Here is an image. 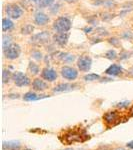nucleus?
Instances as JSON below:
<instances>
[{
    "label": "nucleus",
    "mask_w": 133,
    "mask_h": 150,
    "mask_svg": "<svg viewBox=\"0 0 133 150\" xmlns=\"http://www.w3.org/2000/svg\"><path fill=\"white\" fill-rule=\"evenodd\" d=\"M12 44V37L10 35H3V41H2V45H3V50L6 49L8 46Z\"/></svg>",
    "instance_id": "nucleus-21"
},
{
    "label": "nucleus",
    "mask_w": 133,
    "mask_h": 150,
    "mask_svg": "<svg viewBox=\"0 0 133 150\" xmlns=\"http://www.w3.org/2000/svg\"><path fill=\"white\" fill-rule=\"evenodd\" d=\"M30 1H33V2H38V1H40V0H30Z\"/></svg>",
    "instance_id": "nucleus-33"
},
{
    "label": "nucleus",
    "mask_w": 133,
    "mask_h": 150,
    "mask_svg": "<svg viewBox=\"0 0 133 150\" xmlns=\"http://www.w3.org/2000/svg\"><path fill=\"white\" fill-rule=\"evenodd\" d=\"M64 150H73L72 148H66V149H64Z\"/></svg>",
    "instance_id": "nucleus-34"
},
{
    "label": "nucleus",
    "mask_w": 133,
    "mask_h": 150,
    "mask_svg": "<svg viewBox=\"0 0 133 150\" xmlns=\"http://www.w3.org/2000/svg\"><path fill=\"white\" fill-rule=\"evenodd\" d=\"M49 20H50L49 16H48L47 14L43 13V12H37V13L35 14V16H34L35 23L37 24V25H39V26L46 25V24L49 22Z\"/></svg>",
    "instance_id": "nucleus-13"
},
{
    "label": "nucleus",
    "mask_w": 133,
    "mask_h": 150,
    "mask_svg": "<svg viewBox=\"0 0 133 150\" xmlns=\"http://www.w3.org/2000/svg\"><path fill=\"white\" fill-rule=\"evenodd\" d=\"M104 121L107 123V125H115L120 121V114L118 111H108L103 116Z\"/></svg>",
    "instance_id": "nucleus-6"
},
{
    "label": "nucleus",
    "mask_w": 133,
    "mask_h": 150,
    "mask_svg": "<svg viewBox=\"0 0 133 150\" xmlns=\"http://www.w3.org/2000/svg\"><path fill=\"white\" fill-rule=\"evenodd\" d=\"M106 58H108V59H115L116 57H117V54H116L115 50H109L107 53H106Z\"/></svg>",
    "instance_id": "nucleus-26"
},
{
    "label": "nucleus",
    "mask_w": 133,
    "mask_h": 150,
    "mask_svg": "<svg viewBox=\"0 0 133 150\" xmlns=\"http://www.w3.org/2000/svg\"><path fill=\"white\" fill-rule=\"evenodd\" d=\"M91 65H92V60L87 55H83V56L79 57L78 61H77V67L80 71L83 72L89 71L91 68Z\"/></svg>",
    "instance_id": "nucleus-5"
},
{
    "label": "nucleus",
    "mask_w": 133,
    "mask_h": 150,
    "mask_svg": "<svg viewBox=\"0 0 133 150\" xmlns=\"http://www.w3.org/2000/svg\"><path fill=\"white\" fill-rule=\"evenodd\" d=\"M69 38V33L68 32H64V33H56L53 36V41H54L56 44H58L59 46H64L66 45L67 41Z\"/></svg>",
    "instance_id": "nucleus-11"
},
{
    "label": "nucleus",
    "mask_w": 133,
    "mask_h": 150,
    "mask_svg": "<svg viewBox=\"0 0 133 150\" xmlns=\"http://www.w3.org/2000/svg\"><path fill=\"white\" fill-rule=\"evenodd\" d=\"M117 106L119 108H127L129 106V102L128 101H124V102H120L117 104Z\"/></svg>",
    "instance_id": "nucleus-28"
},
{
    "label": "nucleus",
    "mask_w": 133,
    "mask_h": 150,
    "mask_svg": "<svg viewBox=\"0 0 133 150\" xmlns=\"http://www.w3.org/2000/svg\"><path fill=\"white\" fill-rule=\"evenodd\" d=\"M3 150H21V143L16 140H10V141H4L2 143Z\"/></svg>",
    "instance_id": "nucleus-14"
},
{
    "label": "nucleus",
    "mask_w": 133,
    "mask_h": 150,
    "mask_svg": "<svg viewBox=\"0 0 133 150\" xmlns=\"http://www.w3.org/2000/svg\"><path fill=\"white\" fill-rule=\"evenodd\" d=\"M13 27H14V23L12 22L11 19L3 18V20H2V29H3V31H9Z\"/></svg>",
    "instance_id": "nucleus-18"
},
{
    "label": "nucleus",
    "mask_w": 133,
    "mask_h": 150,
    "mask_svg": "<svg viewBox=\"0 0 133 150\" xmlns=\"http://www.w3.org/2000/svg\"><path fill=\"white\" fill-rule=\"evenodd\" d=\"M71 28V21L67 17H59L53 23V29L58 33L68 32Z\"/></svg>",
    "instance_id": "nucleus-1"
},
{
    "label": "nucleus",
    "mask_w": 133,
    "mask_h": 150,
    "mask_svg": "<svg viewBox=\"0 0 133 150\" xmlns=\"http://www.w3.org/2000/svg\"><path fill=\"white\" fill-rule=\"evenodd\" d=\"M122 72V67L118 64H112L105 70V73L110 76H117Z\"/></svg>",
    "instance_id": "nucleus-16"
},
{
    "label": "nucleus",
    "mask_w": 133,
    "mask_h": 150,
    "mask_svg": "<svg viewBox=\"0 0 133 150\" xmlns=\"http://www.w3.org/2000/svg\"><path fill=\"white\" fill-rule=\"evenodd\" d=\"M4 51V55H5L6 58L10 60H14L16 58L19 57L21 53V48L18 44H15V43H12L10 46H8L6 49L3 50Z\"/></svg>",
    "instance_id": "nucleus-3"
},
{
    "label": "nucleus",
    "mask_w": 133,
    "mask_h": 150,
    "mask_svg": "<svg viewBox=\"0 0 133 150\" xmlns=\"http://www.w3.org/2000/svg\"><path fill=\"white\" fill-rule=\"evenodd\" d=\"M49 97L48 95H37L35 92H32V91H29V92L25 93L23 96V100L24 101H36V100H39V99L42 98H47Z\"/></svg>",
    "instance_id": "nucleus-17"
},
{
    "label": "nucleus",
    "mask_w": 133,
    "mask_h": 150,
    "mask_svg": "<svg viewBox=\"0 0 133 150\" xmlns=\"http://www.w3.org/2000/svg\"><path fill=\"white\" fill-rule=\"evenodd\" d=\"M84 80L85 81H95V80H99L100 79V76L96 73H89L84 76Z\"/></svg>",
    "instance_id": "nucleus-22"
},
{
    "label": "nucleus",
    "mask_w": 133,
    "mask_h": 150,
    "mask_svg": "<svg viewBox=\"0 0 133 150\" xmlns=\"http://www.w3.org/2000/svg\"><path fill=\"white\" fill-rule=\"evenodd\" d=\"M5 11H6V14H7V16H8V18H12V19L20 18L23 14L22 8L16 3L7 4Z\"/></svg>",
    "instance_id": "nucleus-2"
},
{
    "label": "nucleus",
    "mask_w": 133,
    "mask_h": 150,
    "mask_svg": "<svg viewBox=\"0 0 133 150\" xmlns=\"http://www.w3.org/2000/svg\"><path fill=\"white\" fill-rule=\"evenodd\" d=\"M75 87H77L76 84H71V83H61L58 84L57 86H55L53 88V92L54 93H61V92H67V91L73 90Z\"/></svg>",
    "instance_id": "nucleus-12"
},
{
    "label": "nucleus",
    "mask_w": 133,
    "mask_h": 150,
    "mask_svg": "<svg viewBox=\"0 0 133 150\" xmlns=\"http://www.w3.org/2000/svg\"><path fill=\"white\" fill-rule=\"evenodd\" d=\"M12 78V74L9 70L4 69L3 70V76H2V79H3V83H7L9 82V80Z\"/></svg>",
    "instance_id": "nucleus-23"
},
{
    "label": "nucleus",
    "mask_w": 133,
    "mask_h": 150,
    "mask_svg": "<svg viewBox=\"0 0 133 150\" xmlns=\"http://www.w3.org/2000/svg\"><path fill=\"white\" fill-rule=\"evenodd\" d=\"M53 3H54V0H40L39 6L48 7V6H51Z\"/></svg>",
    "instance_id": "nucleus-25"
},
{
    "label": "nucleus",
    "mask_w": 133,
    "mask_h": 150,
    "mask_svg": "<svg viewBox=\"0 0 133 150\" xmlns=\"http://www.w3.org/2000/svg\"><path fill=\"white\" fill-rule=\"evenodd\" d=\"M28 69H29V71H30L33 75H37L40 72L39 66H38V65L36 64V63H34V62H30V63H29Z\"/></svg>",
    "instance_id": "nucleus-20"
},
{
    "label": "nucleus",
    "mask_w": 133,
    "mask_h": 150,
    "mask_svg": "<svg viewBox=\"0 0 133 150\" xmlns=\"http://www.w3.org/2000/svg\"><path fill=\"white\" fill-rule=\"evenodd\" d=\"M50 35L47 31H42L40 33H37L34 36H32L31 38V42L34 43V44H44L49 41Z\"/></svg>",
    "instance_id": "nucleus-9"
},
{
    "label": "nucleus",
    "mask_w": 133,
    "mask_h": 150,
    "mask_svg": "<svg viewBox=\"0 0 133 150\" xmlns=\"http://www.w3.org/2000/svg\"><path fill=\"white\" fill-rule=\"evenodd\" d=\"M126 146H127L129 149H133V140H132V141H129V142H128V143L126 144Z\"/></svg>",
    "instance_id": "nucleus-29"
},
{
    "label": "nucleus",
    "mask_w": 133,
    "mask_h": 150,
    "mask_svg": "<svg viewBox=\"0 0 133 150\" xmlns=\"http://www.w3.org/2000/svg\"><path fill=\"white\" fill-rule=\"evenodd\" d=\"M60 73H61L62 77L67 79V80H75L77 77H78V72H77V70L70 66L62 67Z\"/></svg>",
    "instance_id": "nucleus-7"
},
{
    "label": "nucleus",
    "mask_w": 133,
    "mask_h": 150,
    "mask_svg": "<svg viewBox=\"0 0 133 150\" xmlns=\"http://www.w3.org/2000/svg\"><path fill=\"white\" fill-rule=\"evenodd\" d=\"M12 80H14V83L18 87L28 86L29 84H30V79H29V77L26 76L22 72H14V73L12 74Z\"/></svg>",
    "instance_id": "nucleus-4"
},
{
    "label": "nucleus",
    "mask_w": 133,
    "mask_h": 150,
    "mask_svg": "<svg viewBox=\"0 0 133 150\" xmlns=\"http://www.w3.org/2000/svg\"><path fill=\"white\" fill-rule=\"evenodd\" d=\"M33 26L30 25V24H27V25H25L24 27L21 29V33L22 34H30L31 32L33 31Z\"/></svg>",
    "instance_id": "nucleus-24"
},
{
    "label": "nucleus",
    "mask_w": 133,
    "mask_h": 150,
    "mask_svg": "<svg viewBox=\"0 0 133 150\" xmlns=\"http://www.w3.org/2000/svg\"><path fill=\"white\" fill-rule=\"evenodd\" d=\"M99 150H108L107 148H105V147H102V148H100Z\"/></svg>",
    "instance_id": "nucleus-32"
},
{
    "label": "nucleus",
    "mask_w": 133,
    "mask_h": 150,
    "mask_svg": "<svg viewBox=\"0 0 133 150\" xmlns=\"http://www.w3.org/2000/svg\"><path fill=\"white\" fill-rule=\"evenodd\" d=\"M31 55H32V57L34 58V59L38 60V61L42 59V53H41L40 51H33L32 53H31Z\"/></svg>",
    "instance_id": "nucleus-27"
},
{
    "label": "nucleus",
    "mask_w": 133,
    "mask_h": 150,
    "mask_svg": "<svg viewBox=\"0 0 133 150\" xmlns=\"http://www.w3.org/2000/svg\"><path fill=\"white\" fill-rule=\"evenodd\" d=\"M41 76L46 81L53 82L57 78V72L52 68H44L41 72Z\"/></svg>",
    "instance_id": "nucleus-10"
},
{
    "label": "nucleus",
    "mask_w": 133,
    "mask_h": 150,
    "mask_svg": "<svg viewBox=\"0 0 133 150\" xmlns=\"http://www.w3.org/2000/svg\"><path fill=\"white\" fill-rule=\"evenodd\" d=\"M60 54H61V56H59V58L62 60V61L66 62V63H70V62H72L74 59H75V56H74V55L68 54V53H60Z\"/></svg>",
    "instance_id": "nucleus-19"
},
{
    "label": "nucleus",
    "mask_w": 133,
    "mask_h": 150,
    "mask_svg": "<svg viewBox=\"0 0 133 150\" xmlns=\"http://www.w3.org/2000/svg\"><path fill=\"white\" fill-rule=\"evenodd\" d=\"M64 1L69 2V3H71V2H74V1H75V0H64Z\"/></svg>",
    "instance_id": "nucleus-30"
},
{
    "label": "nucleus",
    "mask_w": 133,
    "mask_h": 150,
    "mask_svg": "<svg viewBox=\"0 0 133 150\" xmlns=\"http://www.w3.org/2000/svg\"><path fill=\"white\" fill-rule=\"evenodd\" d=\"M82 141V134L78 131H69L64 135V142H66L67 144H71L74 142H79Z\"/></svg>",
    "instance_id": "nucleus-8"
},
{
    "label": "nucleus",
    "mask_w": 133,
    "mask_h": 150,
    "mask_svg": "<svg viewBox=\"0 0 133 150\" xmlns=\"http://www.w3.org/2000/svg\"><path fill=\"white\" fill-rule=\"evenodd\" d=\"M32 87L35 91H44L48 88V84L40 78H36L32 82Z\"/></svg>",
    "instance_id": "nucleus-15"
},
{
    "label": "nucleus",
    "mask_w": 133,
    "mask_h": 150,
    "mask_svg": "<svg viewBox=\"0 0 133 150\" xmlns=\"http://www.w3.org/2000/svg\"><path fill=\"white\" fill-rule=\"evenodd\" d=\"M23 150H32V149H29V148H25V149H23Z\"/></svg>",
    "instance_id": "nucleus-35"
},
{
    "label": "nucleus",
    "mask_w": 133,
    "mask_h": 150,
    "mask_svg": "<svg viewBox=\"0 0 133 150\" xmlns=\"http://www.w3.org/2000/svg\"><path fill=\"white\" fill-rule=\"evenodd\" d=\"M115 150H125V149L122 148V147H118V148H116Z\"/></svg>",
    "instance_id": "nucleus-31"
}]
</instances>
